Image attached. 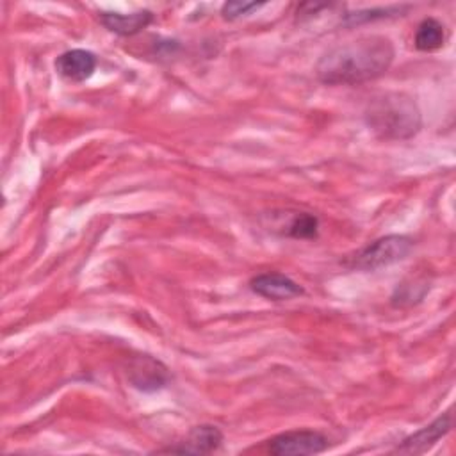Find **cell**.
Instances as JSON below:
<instances>
[{
	"mask_svg": "<svg viewBox=\"0 0 456 456\" xmlns=\"http://www.w3.org/2000/svg\"><path fill=\"white\" fill-rule=\"evenodd\" d=\"M395 55L385 36H365L328 50L317 62L315 73L328 86H354L381 77Z\"/></svg>",
	"mask_w": 456,
	"mask_h": 456,
	"instance_id": "1",
	"label": "cell"
},
{
	"mask_svg": "<svg viewBox=\"0 0 456 456\" xmlns=\"http://www.w3.org/2000/svg\"><path fill=\"white\" fill-rule=\"evenodd\" d=\"M365 123L379 139H410L422 126V116L404 93H385L376 96L365 109Z\"/></svg>",
	"mask_w": 456,
	"mask_h": 456,
	"instance_id": "2",
	"label": "cell"
},
{
	"mask_svg": "<svg viewBox=\"0 0 456 456\" xmlns=\"http://www.w3.org/2000/svg\"><path fill=\"white\" fill-rule=\"evenodd\" d=\"M413 249V240L406 235H385L363 249H360L354 256H351L349 265L358 271H378L381 267H388L404 260Z\"/></svg>",
	"mask_w": 456,
	"mask_h": 456,
	"instance_id": "3",
	"label": "cell"
},
{
	"mask_svg": "<svg viewBox=\"0 0 456 456\" xmlns=\"http://www.w3.org/2000/svg\"><path fill=\"white\" fill-rule=\"evenodd\" d=\"M328 438L312 429H296L280 433L269 440V452L276 456H305L326 451Z\"/></svg>",
	"mask_w": 456,
	"mask_h": 456,
	"instance_id": "4",
	"label": "cell"
},
{
	"mask_svg": "<svg viewBox=\"0 0 456 456\" xmlns=\"http://www.w3.org/2000/svg\"><path fill=\"white\" fill-rule=\"evenodd\" d=\"M126 378L137 390L155 392L167 385L169 370L160 360L150 354H137L128 362Z\"/></svg>",
	"mask_w": 456,
	"mask_h": 456,
	"instance_id": "5",
	"label": "cell"
},
{
	"mask_svg": "<svg viewBox=\"0 0 456 456\" xmlns=\"http://www.w3.org/2000/svg\"><path fill=\"white\" fill-rule=\"evenodd\" d=\"M249 289L271 301H289L303 296L305 290L299 283L281 273H262L249 280Z\"/></svg>",
	"mask_w": 456,
	"mask_h": 456,
	"instance_id": "6",
	"label": "cell"
},
{
	"mask_svg": "<svg viewBox=\"0 0 456 456\" xmlns=\"http://www.w3.org/2000/svg\"><path fill=\"white\" fill-rule=\"evenodd\" d=\"M96 64H98L96 55L89 50H84V48H73V50L62 52L55 59L57 73L68 82H84V80H87L94 73Z\"/></svg>",
	"mask_w": 456,
	"mask_h": 456,
	"instance_id": "7",
	"label": "cell"
},
{
	"mask_svg": "<svg viewBox=\"0 0 456 456\" xmlns=\"http://www.w3.org/2000/svg\"><path fill=\"white\" fill-rule=\"evenodd\" d=\"M223 444V433L217 426L212 424H200L194 426L187 436L178 442V445L164 449L166 452H189V454H207L212 451H217Z\"/></svg>",
	"mask_w": 456,
	"mask_h": 456,
	"instance_id": "8",
	"label": "cell"
},
{
	"mask_svg": "<svg viewBox=\"0 0 456 456\" xmlns=\"http://www.w3.org/2000/svg\"><path fill=\"white\" fill-rule=\"evenodd\" d=\"M451 422H452L451 411L440 415V417L435 419L429 426H426V428H422L420 431H417V433L406 436V438L403 440V444L397 447V451H401V452H410V454H411V452L417 454V452L428 451V449L433 447L444 435L449 433Z\"/></svg>",
	"mask_w": 456,
	"mask_h": 456,
	"instance_id": "9",
	"label": "cell"
},
{
	"mask_svg": "<svg viewBox=\"0 0 456 456\" xmlns=\"http://www.w3.org/2000/svg\"><path fill=\"white\" fill-rule=\"evenodd\" d=\"M100 21L105 28L119 36H134L144 30L153 21V12L148 9H141L130 14L121 12H102Z\"/></svg>",
	"mask_w": 456,
	"mask_h": 456,
	"instance_id": "10",
	"label": "cell"
},
{
	"mask_svg": "<svg viewBox=\"0 0 456 456\" xmlns=\"http://www.w3.org/2000/svg\"><path fill=\"white\" fill-rule=\"evenodd\" d=\"M445 30L436 18H424L415 32V48L420 52H435L444 46Z\"/></svg>",
	"mask_w": 456,
	"mask_h": 456,
	"instance_id": "11",
	"label": "cell"
},
{
	"mask_svg": "<svg viewBox=\"0 0 456 456\" xmlns=\"http://www.w3.org/2000/svg\"><path fill=\"white\" fill-rule=\"evenodd\" d=\"M319 219L310 212H297L287 224V235L292 239H315Z\"/></svg>",
	"mask_w": 456,
	"mask_h": 456,
	"instance_id": "12",
	"label": "cell"
},
{
	"mask_svg": "<svg viewBox=\"0 0 456 456\" xmlns=\"http://www.w3.org/2000/svg\"><path fill=\"white\" fill-rule=\"evenodd\" d=\"M264 4H256V2H226L221 7V14L224 20L233 21L240 16H248L251 11L260 9Z\"/></svg>",
	"mask_w": 456,
	"mask_h": 456,
	"instance_id": "13",
	"label": "cell"
}]
</instances>
